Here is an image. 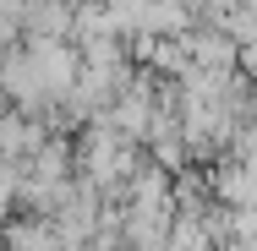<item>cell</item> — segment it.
<instances>
[{"mask_svg": "<svg viewBox=\"0 0 257 251\" xmlns=\"http://www.w3.org/2000/svg\"><path fill=\"white\" fill-rule=\"evenodd\" d=\"M28 39H71V0H22Z\"/></svg>", "mask_w": 257, "mask_h": 251, "instance_id": "1", "label": "cell"}, {"mask_svg": "<svg viewBox=\"0 0 257 251\" xmlns=\"http://www.w3.org/2000/svg\"><path fill=\"white\" fill-rule=\"evenodd\" d=\"M99 11H104V28H109V33L132 39V33H143V11H148V0H99Z\"/></svg>", "mask_w": 257, "mask_h": 251, "instance_id": "3", "label": "cell"}, {"mask_svg": "<svg viewBox=\"0 0 257 251\" xmlns=\"http://www.w3.org/2000/svg\"><path fill=\"white\" fill-rule=\"evenodd\" d=\"M186 28H197V6H192V0H148L143 33H154V39H181Z\"/></svg>", "mask_w": 257, "mask_h": 251, "instance_id": "2", "label": "cell"}]
</instances>
